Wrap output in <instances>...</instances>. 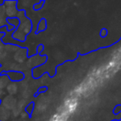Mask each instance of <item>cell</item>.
Instances as JSON below:
<instances>
[{
  "label": "cell",
  "instance_id": "4",
  "mask_svg": "<svg viewBox=\"0 0 121 121\" xmlns=\"http://www.w3.org/2000/svg\"><path fill=\"white\" fill-rule=\"evenodd\" d=\"M0 49H1V43H0Z\"/></svg>",
  "mask_w": 121,
  "mask_h": 121
},
{
  "label": "cell",
  "instance_id": "1",
  "mask_svg": "<svg viewBox=\"0 0 121 121\" xmlns=\"http://www.w3.org/2000/svg\"><path fill=\"white\" fill-rule=\"evenodd\" d=\"M45 28H46V23H45V20L41 19V21H40L38 24V29H37V32L44 31Z\"/></svg>",
  "mask_w": 121,
  "mask_h": 121
},
{
  "label": "cell",
  "instance_id": "2",
  "mask_svg": "<svg viewBox=\"0 0 121 121\" xmlns=\"http://www.w3.org/2000/svg\"><path fill=\"white\" fill-rule=\"evenodd\" d=\"M113 113L114 115H119L121 113V105H118L115 107V109L113 110Z\"/></svg>",
  "mask_w": 121,
  "mask_h": 121
},
{
  "label": "cell",
  "instance_id": "3",
  "mask_svg": "<svg viewBox=\"0 0 121 121\" xmlns=\"http://www.w3.org/2000/svg\"><path fill=\"white\" fill-rule=\"evenodd\" d=\"M107 34H108V31H107V29H105V28H102L101 30H100V36L101 37H105L107 36Z\"/></svg>",
  "mask_w": 121,
  "mask_h": 121
}]
</instances>
